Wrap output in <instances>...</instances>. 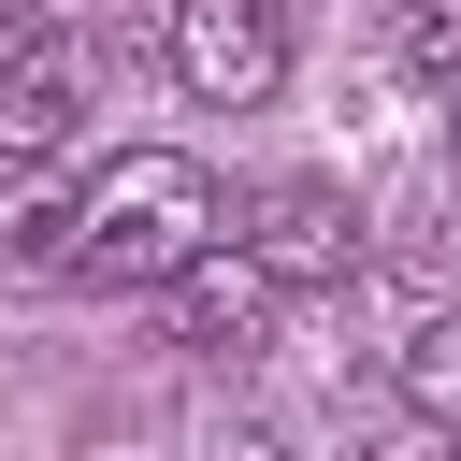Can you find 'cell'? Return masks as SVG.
<instances>
[{
  "mask_svg": "<svg viewBox=\"0 0 461 461\" xmlns=\"http://www.w3.org/2000/svg\"><path fill=\"white\" fill-rule=\"evenodd\" d=\"M389 58L418 86H461V0H389Z\"/></svg>",
  "mask_w": 461,
  "mask_h": 461,
  "instance_id": "52a82bcc",
  "label": "cell"
},
{
  "mask_svg": "<svg viewBox=\"0 0 461 461\" xmlns=\"http://www.w3.org/2000/svg\"><path fill=\"white\" fill-rule=\"evenodd\" d=\"M447 461H461V432H447Z\"/></svg>",
  "mask_w": 461,
  "mask_h": 461,
  "instance_id": "8fae6325",
  "label": "cell"
},
{
  "mask_svg": "<svg viewBox=\"0 0 461 461\" xmlns=\"http://www.w3.org/2000/svg\"><path fill=\"white\" fill-rule=\"evenodd\" d=\"M86 130V58L72 43H43L29 72H0V158H58Z\"/></svg>",
  "mask_w": 461,
  "mask_h": 461,
  "instance_id": "5b68a950",
  "label": "cell"
},
{
  "mask_svg": "<svg viewBox=\"0 0 461 461\" xmlns=\"http://www.w3.org/2000/svg\"><path fill=\"white\" fill-rule=\"evenodd\" d=\"M274 303H288V288H274L245 245H202V259L173 274V331H187V346H259V331H274Z\"/></svg>",
  "mask_w": 461,
  "mask_h": 461,
  "instance_id": "277c9868",
  "label": "cell"
},
{
  "mask_svg": "<svg viewBox=\"0 0 461 461\" xmlns=\"http://www.w3.org/2000/svg\"><path fill=\"white\" fill-rule=\"evenodd\" d=\"M173 86L202 115H259L288 86V0H173Z\"/></svg>",
  "mask_w": 461,
  "mask_h": 461,
  "instance_id": "7a4b0ae2",
  "label": "cell"
},
{
  "mask_svg": "<svg viewBox=\"0 0 461 461\" xmlns=\"http://www.w3.org/2000/svg\"><path fill=\"white\" fill-rule=\"evenodd\" d=\"M43 43H58V0H0V72H29Z\"/></svg>",
  "mask_w": 461,
  "mask_h": 461,
  "instance_id": "ba28073f",
  "label": "cell"
},
{
  "mask_svg": "<svg viewBox=\"0 0 461 461\" xmlns=\"http://www.w3.org/2000/svg\"><path fill=\"white\" fill-rule=\"evenodd\" d=\"M230 245L303 303V288H346V274H360V202H346V187H317V173H274V187L245 202V230H230Z\"/></svg>",
  "mask_w": 461,
  "mask_h": 461,
  "instance_id": "3957f363",
  "label": "cell"
},
{
  "mask_svg": "<svg viewBox=\"0 0 461 461\" xmlns=\"http://www.w3.org/2000/svg\"><path fill=\"white\" fill-rule=\"evenodd\" d=\"M447 144H461V86H447Z\"/></svg>",
  "mask_w": 461,
  "mask_h": 461,
  "instance_id": "30bf717a",
  "label": "cell"
},
{
  "mask_svg": "<svg viewBox=\"0 0 461 461\" xmlns=\"http://www.w3.org/2000/svg\"><path fill=\"white\" fill-rule=\"evenodd\" d=\"M202 245H230V187L187 144H115L58 202V274H86V288H173Z\"/></svg>",
  "mask_w": 461,
  "mask_h": 461,
  "instance_id": "6da1fadb",
  "label": "cell"
},
{
  "mask_svg": "<svg viewBox=\"0 0 461 461\" xmlns=\"http://www.w3.org/2000/svg\"><path fill=\"white\" fill-rule=\"evenodd\" d=\"M389 389H403V418L461 432V317H418V331H403V360H389Z\"/></svg>",
  "mask_w": 461,
  "mask_h": 461,
  "instance_id": "8992f818",
  "label": "cell"
},
{
  "mask_svg": "<svg viewBox=\"0 0 461 461\" xmlns=\"http://www.w3.org/2000/svg\"><path fill=\"white\" fill-rule=\"evenodd\" d=\"M230 461H303V447L288 432H230Z\"/></svg>",
  "mask_w": 461,
  "mask_h": 461,
  "instance_id": "9c48e42d",
  "label": "cell"
}]
</instances>
